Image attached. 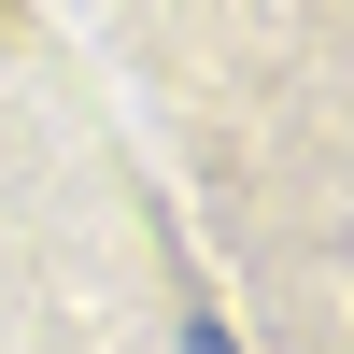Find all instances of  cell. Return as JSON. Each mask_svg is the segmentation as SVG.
<instances>
[{
    "label": "cell",
    "instance_id": "6da1fadb",
    "mask_svg": "<svg viewBox=\"0 0 354 354\" xmlns=\"http://www.w3.org/2000/svg\"><path fill=\"white\" fill-rule=\"evenodd\" d=\"M185 354H241V340H227V326H213V312H198V326H185Z\"/></svg>",
    "mask_w": 354,
    "mask_h": 354
}]
</instances>
